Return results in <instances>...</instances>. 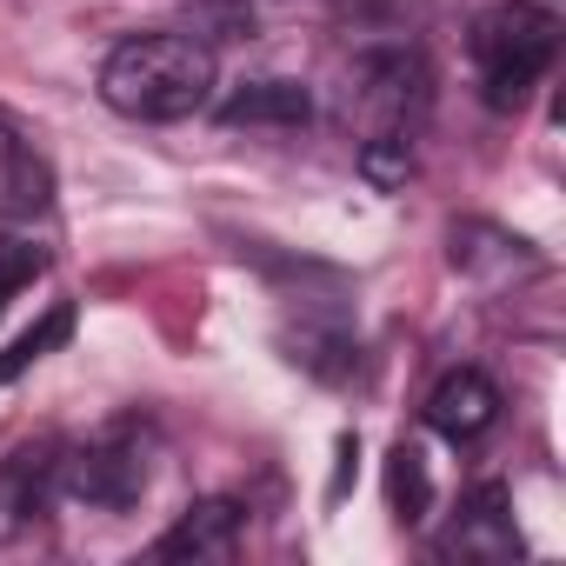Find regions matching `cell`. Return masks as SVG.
Returning <instances> with one entry per match:
<instances>
[{
	"mask_svg": "<svg viewBox=\"0 0 566 566\" xmlns=\"http://www.w3.org/2000/svg\"><path fill=\"white\" fill-rule=\"evenodd\" d=\"M493 420H500V387H493L480 367H453V374L427 394V427H433L440 440H453V447L480 440Z\"/></svg>",
	"mask_w": 566,
	"mask_h": 566,
	"instance_id": "6",
	"label": "cell"
},
{
	"mask_svg": "<svg viewBox=\"0 0 566 566\" xmlns=\"http://www.w3.org/2000/svg\"><path fill=\"white\" fill-rule=\"evenodd\" d=\"M387 506H394L400 526H420V520H427V506H433V480H427L420 447H394V453H387Z\"/></svg>",
	"mask_w": 566,
	"mask_h": 566,
	"instance_id": "10",
	"label": "cell"
},
{
	"mask_svg": "<svg viewBox=\"0 0 566 566\" xmlns=\"http://www.w3.org/2000/svg\"><path fill=\"white\" fill-rule=\"evenodd\" d=\"M233 539H240V500H193V506L154 539V553H160V559H227Z\"/></svg>",
	"mask_w": 566,
	"mask_h": 566,
	"instance_id": "8",
	"label": "cell"
},
{
	"mask_svg": "<svg viewBox=\"0 0 566 566\" xmlns=\"http://www.w3.org/2000/svg\"><path fill=\"white\" fill-rule=\"evenodd\" d=\"M61 486V447L41 440V447H21L8 467H0V539L34 526L48 513V493Z\"/></svg>",
	"mask_w": 566,
	"mask_h": 566,
	"instance_id": "7",
	"label": "cell"
},
{
	"mask_svg": "<svg viewBox=\"0 0 566 566\" xmlns=\"http://www.w3.org/2000/svg\"><path fill=\"white\" fill-rule=\"evenodd\" d=\"M360 174H367L380 193L407 187V174H413V134H400V127H374V134L360 140Z\"/></svg>",
	"mask_w": 566,
	"mask_h": 566,
	"instance_id": "11",
	"label": "cell"
},
{
	"mask_svg": "<svg viewBox=\"0 0 566 566\" xmlns=\"http://www.w3.org/2000/svg\"><path fill=\"white\" fill-rule=\"evenodd\" d=\"M48 266V253L34 247V240H21V233H0V307H8L21 287H28V280Z\"/></svg>",
	"mask_w": 566,
	"mask_h": 566,
	"instance_id": "13",
	"label": "cell"
},
{
	"mask_svg": "<svg viewBox=\"0 0 566 566\" xmlns=\"http://www.w3.org/2000/svg\"><path fill=\"white\" fill-rule=\"evenodd\" d=\"M147 480H154V433L140 420H114L107 433H94L61 460V493L101 513H127L147 493Z\"/></svg>",
	"mask_w": 566,
	"mask_h": 566,
	"instance_id": "3",
	"label": "cell"
},
{
	"mask_svg": "<svg viewBox=\"0 0 566 566\" xmlns=\"http://www.w3.org/2000/svg\"><path fill=\"white\" fill-rule=\"evenodd\" d=\"M473 74H480V101L493 114L526 107V94L546 81L553 54H559V14L539 0H493L467 34Z\"/></svg>",
	"mask_w": 566,
	"mask_h": 566,
	"instance_id": "2",
	"label": "cell"
},
{
	"mask_svg": "<svg viewBox=\"0 0 566 566\" xmlns=\"http://www.w3.org/2000/svg\"><path fill=\"white\" fill-rule=\"evenodd\" d=\"M447 559H467V566H500V559H520V526H513V500L500 480L473 486L440 539Z\"/></svg>",
	"mask_w": 566,
	"mask_h": 566,
	"instance_id": "4",
	"label": "cell"
},
{
	"mask_svg": "<svg viewBox=\"0 0 566 566\" xmlns=\"http://www.w3.org/2000/svg\"><path fill=\"white\" fill-rule=\"evenodd\" d=\"M67 334H74V307H54V314H48V321H41L34 334H21V340H14L8 354H0V380H14V374H28L34 360H48V354H54V347H61Z\"/></svg>",
	"mask_w": 566,
	"mask_h": 566,
	"instance_id": "12",
	"label": "cell"
},
{
	"mask_svg": "<svg viewBox=\"0 0 566 566\" xmlns=\"http://www.w3.org/2000/svg\"><path fill=\"white\" fill-rule=\"evenodd\" d=\"M360 101H367V120L374 127L413 134V114L427 107V67H420V54H400V48L367 54L360 61Z\"/></svg>",
	"mask_w": 566,
	"mask_h": 566,
	"instance_id": "5",
	"label": "cell"
},
{
	"mask_svg": "<svg viewBox=\"0 0 566 566\" xmlns=\"http://www.w3.org/2000/svg\"><path fill=\"white\" fill-rule=\"evenodd\" d=\"M220 120L227 127H307L314 120V94L301 81H247L240 94H227Z\"/></svg>",
	"mask_w": 566,
	"mask_h": 566,
	"instance_id": "9",
	"label": "cell"
},
{
	"mask_svg": "<svg viewBox=\"0 0 566 566\" xmlns=\"http://www.w3.org/2000/svg\"><path fill=\"white\" fill-rule=\"evenodd\" d=\"M220 87V67H213V48L200 34H180V28H160V34H127L107 61H101V101L127 120H147V127H174V120H193Z\"/></svg>",
	"mask_w": 566,
	"mask_h": 566,
	"instance_id": "1",
	"label": "cell"
}]
</instances>
